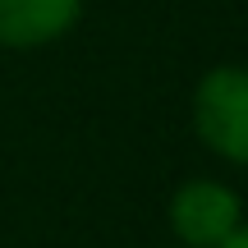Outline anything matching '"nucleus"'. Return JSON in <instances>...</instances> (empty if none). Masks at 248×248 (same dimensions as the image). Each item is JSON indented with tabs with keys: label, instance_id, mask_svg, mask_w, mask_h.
Listing matches in <instances>:
<instances>
[{
	"label": "nucleus",
	"instance_id": "f257e3e1",
	"mask_svg": "<svg viewBox=\"0 0 248 248\" xmlns=\"http://www.w3.org/2000/svg\"><path fill=\"white\" fill-rule=\"evenodd\" d=\"M193 133L221 161L248 166V69L216 64L193 88Z\"/></svg>",
	"mask_w": 248,
	"mask_h": 248
},
{
	"label": "nucleus",
	"instance_id": "f03ea898",
	"mask_svg": "<svg viewBox=\"0 0 248 248\" xmlns=\"http://www.w3.org/2000/svg\"><path fill=\"white\" fill-rule=\"evenodd\" d=\"M244 202L221 179H188L170 198V230L179 248H221L239 230Z\"/></svg>",
	"mask_w": 248,
	"mask_h": 248
},
{
	"label": "nucleus",
	"instance_id": "20e7f679",
	"mask_svg": "<svg viewBox=\"0 0 248 248\" xmlns=\"http://www.w3.org/2000/svg\"><path fill=\"white\" fill-rule=\"evenodd\" d=\"M221 248H248V221H239V230H234Z\"/></svg>",
	"mask_w": 248,
	"mask_h": 248
},
{
	"label": "nucleus",
	"instance_id": "7ed1b4c3",
	"mask_svg": "<svg viewBox=\"0 0 248 248\" xmlns=\"http://www.w3.org/2000/svg\"><path fill=\"white\" fill-rule=\"evenodd\" d=\"M83 14V0H0V46L32 51L64 37Z\"/></svg>",
	"mask_w": 248,
	"mask_h": 248
}]
</instances>
